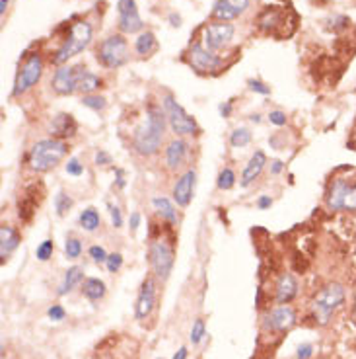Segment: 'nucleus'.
I'll return each instance as SVG.
<instances>
[{
	"label": "nucleus",
	"mask_w": 356,
	"mask_h": 359,
	"mask_svg": "<svg viewBox=\"0 0 356 359\" xmlns=\"http://www.w3.org/2000/svg\"><path fill=\"white\" fill-rule=\"evenodd\" d=\"M165 121L168 118L162 108H156V106L148 108L147 121L135 131V137H133V147L138 155L152 157L160 150L165 135Z\"/></svg>",
	"instance_id": "1"
},
{
	"label": "nucleus",
	"mask_w": 356,
	"mask_h": 359,
	"mask_svg": "<svg viewBox=\"0 0 356 359\" xmlns=\"http://www.w3.org/2000/svg\"><path fill=\"white\" fill-rule=\"evenodd\" d=\"M66 145L59 139H45L34 145L29 153V166L36 172H47L51 168H55L66 155Z\"/></svg>",
	"instance_id": "2"
},
{
	"label": "nucleus",
	"mask_w": 356,
	"mask_h": 359,
	"mask_svg": "<svg viewBox=\"0 0 356 359\" xmlns=\"http://www.w3.org/2000/svg\"><path fill=\"white\" fill-rule=\"evenodd\" d=\"M91 41V26L88 22H76L71 28V34L64 39V43L61 49L57 51L53 57L55 65H64L71 57L82 53L86 47L90 45Z\"/></svg>",
	"instance_id": "3"
},
{
	"label": "nucleus",
	"mask_w": 356,
	"mask_h": 359,
	"mask_svg": "<svg viewBox=\"0 0 356 359\" xmlns=\"http://www.w3.org/2000/svg\"><path fill=\"white\" fill-rule=\"evenodd\" d=\"M343 301H345V289L337 286V283H331L323 291H320L318 297L313 299V303H311L313 316L318 318V323L327 324L329 318L343 304Z\"/></svg>",
	"instance_id": "4"
},
{
	"label": "nucleus",
	"mask_w": 356,
	"mask_h": 359,
	"mask_svg": "<svg viewBox=\"0 0 356 359\" xmlns=\"http://www.w3.org/2000/svg\"><path fill=\"white\" fill-rule=\"evenodd\" d=\"M162 106H164L165 118L170 121V127L174 129V133H177V135H193V133H197V129H199L197 121L183 110L172 94H165L164 100H162Z\"/></svg>",
	"instance_id": "5"
},
{
	"label": "nucleus",
	"mask_w": 356,
	"mask_h": 359,
	"mask_svg": "<svg viewBox=\"0 0 356 359\" xmlns=\"http://www.w3.org/2000/svg\"><path fill=\"white\" fill-rule=\"evenodd\" d=\"M127 41L123 36H111L103 39L98 47V59L107 69H119L127 63Z\"/></svg>",
	"instance_id": "6"
},
{
	"label": "nucleus",
	"mask_w": 356,
	"mask_h": 359,
	"mask_svg": "<svg viewBox=\"0 0 356 359\" xmlns=\"http://www.w3.org/2000/svg\"><path fill=\"white\" fill-rule=\"evenodd\" d=\"M327 205L333 211H356V182L335 180L329 188Z\"/></svg>",
	"instance_id": "7"
},
{
	"label": "nucleus",
	"mask_w": 356,
	"mask_h": 359,
	"mask_svg": "<svg viewBox=\"0 0 356 359\" xmlns=\"http://www.w3.org/2000/svg\"><path fill=\"white\" fill-rule=\"evenodd\" d=\"M150 266L158 279L165 281L170 277L174 267V248L168 240L160 239L150 244Z\"/></svg>",
	"instance_id": "8"
},
{
	"label": "nucleus",
	"mask_w": 356,
	"mask_h": 359,
	"mask_svg": "<svg viewBox=\"0 0 356 359\" xmlns=\"http://www.w3.org/2000/svg\"><path fill=\"white\" fill-rule=\"evenodd\" d=\"M41 73H43V61H41V55L31 53V55L26 59V63L22 65V69H20L18 76H16V83H14V88H12V96H22V94L28 92L34 84L39 83Z\"/></svg>",
	"instance_id": "9"
},
{
	"label": "nucleus",
	"mask_w": 356,
	"mask_h": 359,
	"mask_svg": "<svg viewBox=\"0 0 356 359\" xmlns=\"http://www.w3.org/2000/svg\"><path fill=\"white\" fill-rule=\"evenodd\" d=\"M187 61L199 73H214L222 65L218 55H214L212 51H209L205 45H199V43L191 45L189 53H187Z\"/></svg>",
	"instance_id": "10"
},
{
	"label": "nucleus",
	"mask_w": 356,
	"mask_h": 359,
	"mask_svg": "<svg viewBox=\"0 0 356 359\" xmlns=\"http://www.w3.org/2000/svg\"><path fill=\"white\" fill-rule=\"evenodd\" d=\"M232 37H234V26L226 24V22H220V24H210L205 28L202 41H205V47L214 53V51H218L226 45Z\"/></svg>",
	"instance_id": "11"
},
{
	"label": "nucleus",
	"mask_w": 356,
	"mask_h": 359,
	"mask_svg": "<svg viewBox=\"0 0 356 359\" xmlns=\"http://www.w3.org/2000/svg\"><path fill=\"white\" fill-rule=\"evenodd\" d=\"M119 28L125 34H137L142 29V20L138 16L137 2L135 0H119Z\"/></svg>",
	"instance_id": "12"
},
{
	"label": "nucleus",
	"mask_w": 356,
	"mask_h": 359,
	"mask_svg": "<svg viewBox=\"0 0 356 359\" xmlns=\"http://www.w3.org/2000/svg\"><path fill=\"white\" fill-rule=\"evenodd\" d=\"M78 74H80V65L61 66L53 76V90L61 96L74 94L78 90Z\"/></svg>",
	"instance_id": "13"
},
{
	"label": "nucleus",
	"mask_w": 356,
	"mask_h": 359,
	"mask_svg": "<svg viewBox=\"0 0 356 359\" xmlns=\"http://www.w3.org/2000/svg\"><path fill=\"white\" fill-rule=\"evenodd\" d=\"M296 324V313L290 307H279L267 314L263 321V328L269 332H286Z\"/></svg>",
	"instance_id": "14"
},
{
	"label": "nucleus",
	"mask_w": 356,
	"mask_h": 359,
	"mask_svg": "<svg viewBox=\"0 0 356 359\" xmlns=\"http://www.w3.org/2000/svg\"><path fill=\"white\" fill-rule=\"evenodd\" d=\"M249 6V0H216L212 6V18L228 22L242 16Z\"/></svg>",
	"instance_id": "15"
},
{
	"label": "nucleus",
	"mask_w": 356,
	"mask_h": 359,
	"mask_svg": "<svg viewBox=\"0 0 356 359\" xmlns=\"http://www.w3.org/2000/svg\"><path fill=\"white\" fill-rule=\"evenodd\" d=\"M156 303V281L154 277H147L142 281V287H140V293H138L137 299V309H135V314H137L138 321L147 318L148 314L152 313Z\"/></svg>",
	"instance_id": "16"
},
{
	"label": "nucleus",
	"mask_w": 356,
	"mask_h": 359,
	"mask_svg": "<svg viewBox=\"0 0 356 359\" xmlns=\"http://www.w3.org/2000/svg\"><path fill=\"white\" fill-rule=\"evenodd\" d=\"M195 170H187L185 174L177 180V184L174 185V199L179 207H187L191 203L193 190H195Z\"/></svg>",
	"instance_id": "17"
},
{
	"label": "nucleus",
	"mask_w": 356,
	"mask_h": 359,
	"mask_svg": "<svg viewBox=\"0 0 356 359\" xmlns=\"http://www.w3.org/2000/svg\"><path fill=\"white\" fill-rule=\"evenodd\" d=\"M20 234L18 230L10 225H2L0 227V258L2 262H6L10 258V254L18 248Z\"/></svg>",
	"instance_id": "18"
},
{
	"label": "nucleus",
	"mask_w": 356,
	"mask_h": 359,
	"mask_svg": "<svg viewBox=\"0 0 356 359\" xmlns=\"http://www.w3.org/2000/svg\"><path fill=\"white\" fill-rule=\"evenodd\" d=\"M267 164V157L263 150H257L253 157L249 158V162H247L246 170H244V174H242V185L247 188V185H251L255 182L259 174L263 172V168Z\"/></svg>",
	"instance_id": "19"
},
{
	"label": "nucleus",
	"mask_w": 356,
	"mask_h": 359,
	"mask_svg": "<svg viewBox=\"0 0 356 359\" xmlns=\"http://www.w3.org/2000/svg\"><path fill=\"white\" fill-rule=\"evenodd\" d=\"M185 157H187V143L183 139H174L168 145V148H165V162H168V168L170 170H177L185 162Z\"/></svg>",
	"instance_id": "20"
},
{
	"label": "nucleus",
	"mask_w": 356,
	"mask_h": 359,
	"mask_svg": "<svg viewBox=\"0 0 356 359\" xmlns=\"http://www.w3.org/2000/svg\"><path fill=\"white\" fill-rule=\"evenodd\" d=\"M298 293V281L294 279L290 274H284L276 283V303L286 304L292 301L294 297Z\"/></svg>",
	"instance_id": "21"
},
{
	"label": "nucleus",
	"mask_w": 356,
	"mask_h": 359,
	"mask_svg": "<svg viewBox=\"0 0 356 359\" xmlns=\"http://www.w3.org/2000/svg\"><path fill=\"white\" fill-rule=\"evenodd\" d=\"M152 207H154L156 213H158L164 221L170 223V225H175V223H177V211H175L174 203L170 202L168 197H154V199H152Z\"/></svg>",
	"instance_id": "22"
},
{
	"label": "nucleus",
	"mask_w": 356,
	"mask_h": 359,
	"mask_svg": "<svg viewBox=\"0 0 356 359\" xmlns=\"http://www.w3.org/2000/svg\"><path fill=\"white\" fill-rule=\"evenodd\" d=\"M82 279H84V269H82V267H80V266L71 267V269H68V272L64 274L63 283L59 286V291H57V293L61 295V297H63V295H66V293H71L74 287L78 286V283H80Z\"/></svg>",
	"instance_id": "23"
},
{
	"label": "nucleus",
	"mask_w": 356,
	"mask_h": 359,
	"mask_svg": "<svg viewBox=\"0 0 356 359\" xmlns=\"http://www.w3.org/2000/svg\"><path fill=\"white\" fill-rule=\"evenodd\" d=\"M76 131V123H74L73 115H66V113H61L57 115L55 121H53V133L55 135H61V137H71Z\"/></svg>",
	"instance_id": "24"
},
{
	"label": "nucleus",
	"mask_w": 356,
	"mask_h": 359,
	"mask_svg": "<svg viewBox=\"0 0 356 359\" xmlns=\"http://www.w3.org/2000/svg\"><path fill=\"white\" fill-rule=\"evenodd\" d=\"M84 295L90 299V301H100L101 297L105 295V283L98 279V277H88L84 281Z\"/></svg>",
	"instance_id": "25"
},
{
	"label": "nucleus",
	"mask_w": 356,
	"mask_h": 359,
	"mask_svg": "<svg viewBox=\"0 0 356 359\" xmlns=\"http://www.w3.org/2000/svg\"><path fill=\"white\" fill-rule=\"evenodd\" d=\"M101 84V80L94 73H88L84 66H80V74H78V90L84 94H91L98 86Z\"/></svg>",
	"instance_id": "26"
},
{
	"label": "nucleus",
	"mask_w": 356,
	"mask_h": 359,
	"mask_svg": "<svg viewBox=\"0 0 356 359\" xmlns=\"http://www.w3.org/2000/svg\"><path fill=\"white\" fill-rule=\"evenodd\" d=\"M135 49H137L138 55H150V53L156 49L154 34H152V31H144V34H140L137 39V43H135Z\"/></svg>",
	"instance_id": "27"
},
{
	"label": "nucleus",
	"mask_w": 356,
	"mask_h": 359,
	"mask_svg": "<svg viewBox=\"0 0 356 359\" xmlns=\"http://www.w3.org/2000/svg\"><path fill=\"white\" fill-rule=\"evenodd\" d=\"M80 225H82L84 230H88V232H94V230L100 227V213L96 211L94 207H88L86 211L80 213Z\"/></svg>",
	"instance_id": "28"
},
{
	"label": "nucleus",
	"mask_w": 356,
	"mask_h": 359,
	"mask_svg": "<svg viewBox=\"0 0 356 359\" xmlns=\"http://www.w3.org/2000/svg\"><path fill=\"white\" fill-rule=\"evenodd\" d=\"M251 143V133L249 129H236L232 133V137H230V145L236 148H242V147H247Z\"/></svg>",
	"instance_id": "29"
},
{
	"label": "nucleus",
	"mask_w": 356,
	"mask_h": 359,
	"mask_svg": "<svg viewBox=\"0 0 356 359\" xmlns=\"http://www.w3.org/2000/svg\"><path fill=\"white\" fill-rule=\"evenodd\" d=\"M234 184H236L234 170L232 168H224L218 174V188L220 190H230V188H234Z\"/></svg>",
	"instance_id": "30"
},
{
	"label": "nucleus",
	"mask_w": 356,
	"mask_h": 359,
	"mask_svg": "<svg viewBox=\"0 0 356 359\" xmlns=\"http://www.w3.org/2000/svg\"><path fill=\"white\" fill-rule=\"evenodd\" d=\"M71 207H73V199L64 194V192H59L55 197V209H57V213H59V217H63L64 213L68 211Z\"/></svg>",
	"instance_id": "31"
},
{
	"label": "nucleus",
	"mask_w": 356,
	"mask_h": 359,
	"mask_svg": "<svg viewBox=\"0 0 356 359\" xmlns=\"http://www.w3.org/2000/svg\"><path fill=\"white\" fill-rule=\"evenodd\" d=\"M64 252H66V256L71 260H76L82 254V242L78 239H68L66 244H64Z\"/></svg>",
	"instance_id": "32"
},
{
	"label": "nucleus",
	"mask_w": 356,
	"mask_h": 359,
	"mask_svg": "<svg viewBox=\"0 0 356 359\" xmlns=\"http://www.w3.org/2000/svg\"><path fill=\"white\" fill-rule=\"evenodd\" d=\"M82 104L86 108H90L94 111H100L105 108V100L101 96H91V94H86L82 98Z\"/></svg>",
	"instance_id": "33"
},
{
	"label": "nucleus",
	"mask_w": 356,
	"mask_h": 359,
	"mask_svg": "<svg viewBox=\"0 0 356 359\" xmlns=\"http://www.w3.org/2000/svg\"><path fill=\"white\" fill-rule=\"evenodd\" d=\"M36 256L37 260H41V262H47V260L53 256V242L51 240H43L36 250Z\"/></svg>",
	"instance_id": "34"
},
{
	"label": "nucleus",
	"mask_w": 356,
	"mask_h": 359,
	"mask_svg": "<svg viewBox=\"0 0 356 359\" xmlns=\"http://www.w3.org/2000/svg\"><path fill=\"white\" fill-rule=\"evenodd\" d=\"M205 332H207V328H205V321H195V324H193L191 328V342L197 346V344H201V340L205 338Z\"/></svg>",
	"instance_id": "35"
},
{
	"label": "nucleus",
	"mask_w": 356,
	"mask_h": 359,
	"mask_svg": "<svg viewBox=\"0 0 356 359\" xmlns=\"http://www.w3.org/2000/svg\"><path fill=\"white\" fill-rule=\"evenodd\" d=\"M88 254H90V258L94 262H98V264H103V262H107V252L101 248V246H91L88 250Z\"/></svg>",
	"instance_id": "36"
},
{
	"label": "nucleus",
	"mask_w": 356,
	"mask_h": 359,
	"mask_svg": "<svg viewBox=\"0 0 356 359\" xmlns=\"http://www.w3.org/2000/svg\"><path fill=\"white\" fill-rule=\"evenodd\" d=\"M82 172H84V166L80 164V160H78V158H71V160L66 162V174L82 176Z\"/></svg>",
	"instance_id": "37"
},
{
	"label": "nucleus",
	"mask_w": 356,
	"mask_h": 359,
	"mask_svg": "<svg viewBox=\"0 0 356 359\" xmlns=\"http://www.w3.org/2000/svg\"><path fill=\"white\" fill-rule=\"evenodd\" d=\"M47 314H49V318H51V321L61 323V321H64V316H66V311H64L61 304H53V307L47 311Z\"/></svg>",
	"instance_id": "38"
},
{
	"label": "nucleus",
	"mask_w": 356,
	"mask_h": 359,
	"mask_svg": "<svg viewBox=\"0 0 356 359\" xmlns=\"http://www.w3.org/2000/svg\"><path fill=\"white\" fill-rule=\"evenodd\" d=\"M105 264H107V269L111 274H115V272H119V267L123 266V256L121 254H110Z\"/></svg>",
	"instance_id": "39"
},
{
	"label": "nucleus",
	"mask_w": 356,
	"mask_h": 359,
	"mask_svg": "<svg viewBox=\"0 0 356 359\" xmlns=\"http://www.w3.org/2000/svg\"><path fill=\"white\" fill-rule=\"evenodd\" d=\"M269 121H271L273 125L283 127V125H286V113H284V111H279V110L271 111V113H269Z\"/></svg>",
	"instance_id": "40"
},
{
	"label": "nucleus",
	"mask_w": 356,
	"mask_h": 359,
	"mask_svg": "<svg viewBox=\"0 0 356 359\" xmlns=\"http://www.w3.org/2000/svg\"><path fill=\"white\" fill-rule=\"evenodd\" d=\"M110 207V213H111V223H113V227L115 229H119L121 225H123V217H121V211H119V207H115V205H107Z\"/></svg>",
	"instance_id": "41"
},
{
	"label": "nucleus",
	"mask_w": 356,
	"mask_h": 359,
	"mask_svg": "<svg viewBox=\"0 0 356 359\" xmlns=\"http://www.w3.org/2000/svg\"><path fill=\"white\" fill-rule=\"evenodd\" d=\"M249 88H251V90H253V92H259V94H269L271 92V90H269V88H267L265 84L261 83V80H249Z\"/></svg>",
	"instance_id": "42"
},
{
	"label": "nucleus",
	"mask_w": 356,
	"mask_h": 359,
	"mask_svg": "<svg viewBox=\"0 0 356 359\" xmlns=\"http://www.w3.org/2000/svg\"><path fill=\"white\" fill-rule=\"evenodd\" d=\"M311 353H313V348L310 344H304V346L298 348V359H310Z\"/></svg>",
	"instance_id": "43"
},
{
	"label": "nucleus",
	"mask_w": 356,
	"mask_h": 359,
	"mask_svg": "<svg viewBox=\"0 0 356 359\" xmlns=\"http://www.w3.org/2000/svg\"><path fill=\"white\" fill-rule=\"evenodd\" d=\"M96 164H111V157L105 150H98V153H96Z\"/></svg>",
	"instance_id": "44"
},
{
	"label": "nucleus",
	"mask_w": 356,
	"mask_h": 359,
	"mask_svg": "<svg viewBox=\"0 0 356 359\" xmlns=\"http://www.w3.org/2000/svg\"><path fill=\"white\" fill-rule=\"evenodd\" d=\"M271 205H273V199H271L269 195H261L259 202H257V207H259V209H269Z\"/></svg>",
	"instance_id": "45"
},
{
	"label": "nucleus",
	"mask_w": 356,
	"mask_h": 359,
	"mask_svg": "<svg viewBox=\"0 0 356 359\" xmlns=\"http://www.w3.org/2000/svg\"><path fill=\"white\" fill-rule=\"evenodd\" d=\"M138 225H140V215H138V213H133V215H131V230L135 232V230L138 229Z\"/></svg>",
	"instance_id": "46"
},
{
	"label": "nucleus",
	"mask_w": 356,
	"mask_h": 359,
	"mask_svg": "<svg viewBox=\"0 0 356 359\" xmlns=\"http://www.w3.org/2000/svg\"><path fill=\"white\" fill-rule=\"evenodd\" d=\"M271 170H273V174H281V172H283V162H281V160H274Z\"/></svg>",
	"instance_id": "47"
},
{
	"label": "nucleus",
	"mask_w": 356,
	"mask_h": 359,
	"mask_svg": "<svg viewBox=\"0 0 356 359\" xmlns=\"http://www.w3.org/2000/svg\"><path fill=\"white\" fill-rule=\"evenodd\" d=\"M174 359H187V348H179V351L175 353Z\"/></svg>",
	"instance_id": "48"
},
{
	"label": "nucleus",
	"mask_w": 356,
	"mask_h": 359,
	"mask_svg": "<svg viewBox=\"0 0 356 359\" xmlns=\"http://www.w3.org/2000/svg\"><path fill=\"white\" fill-rule=\"evenodd\" d=\"M220 113H222L224 118H228V115H230V104H226V106H220Z\"/></svg>",
	"instance_id": "49"
},
{
	"label": "nucleus",
	"mask_w": 356,
	"mask_h": 359,
	"mask_svg": "<svg viewBox=\"0 0 356 359\" xmlns=\"http://www.w3.org/2000/svg\"><path fill=\"white\" fill-rule=\"evenodd\" d=\"M8 2L10 0H0V14H4L6 8H8Z\"/></svg>",
	"instance_id": "50"
},
{
	"label": "nucleus",
	"mask_w": 356,
	"mask_h": 359,
	"mask_svg": "<svg viewBox=\"0 0 356 359\" xmlns=\"http://www.w3.org/2000/svg\"><path fill=\"white\" fill-rule=\"evenodd\" d=\"M355 316H356V304H355Z\"/></svg>",
	"instance_id": "51"
}]
</instances>
